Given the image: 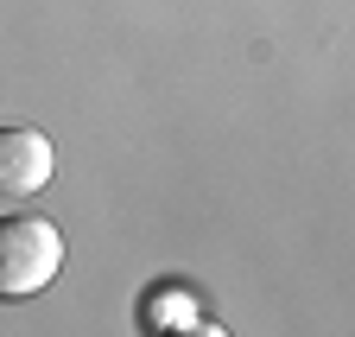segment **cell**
Here are the masks:
<instances>
[{
    "instance_id": "obj_2",
    "label": "cell",
    "mask_w": 355,
    "mask_h": 337,
    "mask_svg": "<svg viewBox=\"0 0 355 337\" xmlns=\"http://www.w3.org/2000/svg\"><path fill=\"white\" fill-rule=\"evenodd\" d=\"M58 172V153L38 128H0V197H38Z\"/></svg>"
},
{
    "instance_id": "obj_1",
    "label": "cell",
    "mask_w": 355,
    "mask_h": 337,
    "mask_svg": "<svg viewBox=\"0 0 355 337\" xmlns=\"http://www.w3.org/2000/svg\"><path fill=\"white\" fill-rule=\"evenodd\" d=\"M64 236L44 217H0V299H32L58 280Z\"/></svg>"
},
{
    "instance_id": "obj_4",
    "label": "cell",
    "mask_w": 355,
    "mask_h": 337,
    "mask_svg": "<svg viewBox=\"0 0 355 337\" xmlns=\"http://www.w3.org/2000/svg\"><path fill=\"white\" fill-rule=\"evenodd\" d=\"M165 337H229V331L209 324V318H191V324H178V331H165Z\"/></svg>"
},
{
    "instance_id": "obj_3",
    "label": "cell",
    "mask_w": 355,
    "mask_h": 337,
    "mask_svg": "<svg viewBox=\"0 0 355 337\" xmlns=\"http://www.w3.org/2000/svg\"><path fill=\"white\" fill-rule=\"evenodd\" d=\"M191 318H203V312L191 306V293H165V299H146V331H153V324H159V331H165V324L178 331V324H191Z\"/></svg>"
}]
</instances>
